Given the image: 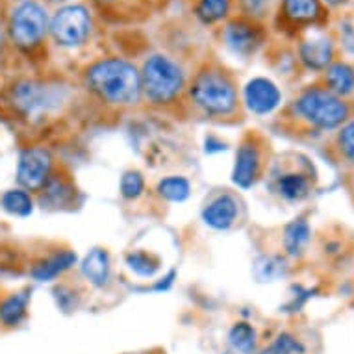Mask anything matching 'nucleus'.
Returning <instances> with one entry per match:
<instances>
[{"label": "nucleus", "instance_id": "nucleus-5", "mask_svg": "<svg viewBox=\"0 0 354 354\" xmlns=\"http://www.w3.org/2000/svg\"><path fill=\"white\" fill-rule=\"evenodd\" d=\"M141 75V91L152 104H169L180 97L186 87V73L178 62L165 54H152L145 59Z\"/></svg>", "mask_w": 354, "mask_h": 354}, {"label": "nucleus", "instance_id": "nucleus-28", "mask_svg": "<svg viewBox=\"0 0 354 354\" xmlns=\"http://www.w3.org/2000/svg\"><path fill=\"white\" fill-rule=\"evenodd\" d=\"M119 192H121L122 198L127 201H136L140 198L145 192V178L140 171H127V173L121 176V182H119Z\"/></svg>", "mask_w": 354, "mask_h": 354}, {"label": "nucleus", "instance_id": "nucleus-30", "mask_svg": "<svg viewBox=\"0 0 354 354\" xmlns=\"http://www.w3.org/2000/svg\"><path fill=\"white\" fill-rule=\"evenodd\" d=\"M284 273V261L279 258H263L256 263V274L263 282H273Z\"/></svg>", "mask_w": 354, "mask_h": 354}, {"label": "nucleus", "instance_id": "nucleus-7", "mask_svg": "<svg viewBox=\"0 0 354 354\" xmlns=\"http://www.w3.org/2000/svg\"><path fill=\"white\" fill-rule=\"evenodd\" d=\"M91 34V15L86 6L65 4L50 17V35L64 48L82 47Z\"/></svg>", "mask_w": 354, "mask_h": 354}, {"label": "nucleus", "instance_id": "nucleus-6", "mask_svg": "<svg viewBox=\"0 0 354 354\" xmlns=\"http://www.w3.org/2000/svg\"><path fill=\"white\" fill-rule=\"evenodd\" d=\"M8 102L17 115L34 121L59 110V106L65 102V91L64 87L47 82L24 78L10 87Z\"/></svg>", "mask_w": 354, "mask_h": 354}, {"label": "nucleus", "instance_id": "nucleus-22", "mask_svg": "<svg viewBox=\"0 0 354 354\" xmlns=\"http://www.w3.org/2000/svg\"><path fill=\"white\" fill-rule=\"evenodd\" d=\"M156 192L163 201L180 204L186 203L189 195H192V184L184 176L173 174V176H167V178H162V180L158 182Z\"/></svg>", "mask_w": 354, "mask_h": 354}, {"label": "nucleus", "instance_id": "nucleus-17", "mask_svg": "<svg viewBox=\"0 0 354 354\" xmlns=\"http://www.w3.org/2000/svg\"><path fill=\"white\" fill-rule=\"evenodd\" d=\"M282 13L293 24H312L323 17L321 0H282Z\"/></svg>", "mask_w": 354, "mask_h": 354}, {"label": "nucleus", "instance_id": "nucleus-31", "mask_svg": "<svg viewBox=\"0 0 354 354\" xmlns=\"http://www.w3.org/2000/svg\"><path fill=\"white\" fill-rule=\"evenodd\" d=\"M239 2H241L245 15H249V17H258L268 6V0H239Z\"/></svg>", "mask_w": 354, "mask_h": 354}, {"label": "nucleus", "instance_id": "nucleus-16", "mask_svg": "<svg viewBox=\"0 0 354 354\" xmlns=\"http://www.w3.org/2000/svg\"><path fill=\"white\" fill-rule=\"evenodd\" d=\"M76 263V254L73 250H64L58 254H53L41 260L34 269H32V279L37 282H50V280L58 279L59 274L69 271Z\"/></svg>", "mask_w": 354, "mask_h": 354}, {"label": "nucleus", "instance_id": "nucleus-25", "mask_svg": "<svg viewBox=\"0 0 354 354\" xmlns=\"http://www.w3.org/2000/svg\"><path fill=\"white\" fill-rule=\"evenodd\" d=\"M228 342L241 354H252L256 348V330L249 323H236L228 332Z\"/></svg>", "mask_w": 354, "mask_h": 354}, {"label": "nucleus", "instance_id": "nucleus-10", "mask_svg": "<svg viewBox=\"0 0 354 354\" xmlns=\"http://www.w3.org/2000/svg\"><path fill=\"white\" fill-rule=\"evenodd\" d=\"M243 99L247 110L252 111L254 115H268L280 106L282 93L273 80L258 76L245 86Z\"/></svg>", "mask_w": 354, "mask_h": 354}, {"label": "nucleus", "instance_id": "nucleus-1", "mask_svg": "<svg viewBox=\"0 0 354 354\" xmlns=\"http://www.w3.org/2000/svg\"><path fill=\"white\" fill-rule=\"evenodd\" d=\"M87 89L111 106H132L141 99V75L122 58H102L86 69Z\"/></svg>", "mask_w": 354, "mask_h": 354}, {"label": "nucleus", "instance_id": "nucleus-29", "mask_svg": "<svg viewBox=\"0 0 354 354\" xmlns=\"http://www.w3.org/2000/svg\"><path fill=\"white\" fill-rule=\"evenodd\" d=\"M336 151L347 163L354 165V121L345 122L336 136Z\"/></svg>", "mask_w": 354, "mask_h": 354}, {"label": "nucleus", "instance_id": "nucleus-3", "mask_svg": "<svg viewBox=\"0 0 354 354\" xmlns=\"http://www.w3.org/2000/svg\"><path fill=\"white\" fill-rule=\"evenodd\" d=\"M293 110L299 119L317 130L339 128L351 117L348 102L332 93L330 89L319 86L306 87L293 102Z\"/></svg>", "mask_w": 354, "mask_h": 354}, {"label": "nucleus", "instance_id": "nucleus-13", "mask_svg": "<svg viewBox=\"0 0 354 354\" xmlns=\"http://www.w3.org/2000/svg\"><path fill=\"white\" fill-rule=\"evenodd\" d=\"M299 58L310 71L328 69L334 62V43L325 35L302 41L299 47Z\"/></svg>", "mask_w": 354, "mask_h": 354}, {"label": "nucleus", "instance_id": "nucleus-18", "mask_svg": "<svg viewBox=\"0 0 354 354\" xmlns=\"http://www.w3.org/2000/svg\"><path fill=\"white\" fill-rule=\"evenodd\" d=\"M30 304V293L28 291H19L12 293L6 299L0 301V323L6 328H15L26 319Z\"/></svg>", "mask_w": 354, "mask_h": 354}, {"label": "nucleus", "instance_id": "nucleus-32", "mask_svg": "<svg viewBox=\"0 0 354 354\" xmlns=\"http://www.w3.org/2000/svg\"><path fill=\"white\" fill-rule=\"evenodd\" d=\"M343 45L348 53L354 54V26H347L343 30Z\"/></svg>", "mask_w": 354, "mask_h": 354}, {"label": "nucleus", "instance_id": "nucleus-36", "mask_svg": "<svg viewBox=\"0 0 354 354\" xmlns=\"http://www.w3.org/2000/svg\"><path fill=\"white\" fill-rule=\"evenodd\" d=\"M328 4H332V6H337V4H342V2H345V0H326Z\"/></svg>", "mask_w": 354, "mask_h": 354}, {"label": "nucleus", "instance_id": "nucleus-4", "mask_svg": "<svg viewBox=\"0 0 354 354\" xmlns=\"http://www.w3.org/2000/svg\"><path fill=\"white\" fill-rule=\"evenodd\" d=\"M50 34V17L47 8L37 0H19L12 8L6 24L8 41L13 47L32 53Z\"/></svg>", "mask_w": 354, "mask_h": 354}, {"label": "nucleus", "instance_id": "nucleus-26", "mask_svg": "<svg viewBox=\"0 0 354 354\" xmlns=\"http://www.w3.org/2000/svg\"><path fill=\"white\" fill-rule=\"evenodd\" d=\"M230 12V0H198L195 13L204 24L223 21Z\"/></svg>", "mask_w": 354, "mask_h": 354}, {"label": "nucleus", "instance_id": "nucleus-21", "mask_svg": "<svg viewBox=\"0 0 354 354\" xmlns=\"http://www.w3.org/2000/svg\"><path fill=\"white\" fill-rule=\"evenodd\" d=\"M0 206L10 215L28 217L34 212V198L30 192L23 187H15V189H8L0 195Z\"/></svg>", "mask_w": 354, "mask_h": 354}, {"label": "nucleus", "instance_id": "nucleus-27", "mask_svg": "<svg viewBox=\"0 0 354 354\" xmlns=\"http://www.w3.org/2000/svg\"><path fill=\"white\" fill-rule=\"evenodd\" d=\"M306 347L302 345L301 339L291 336L288 332H282L269 343L268 347L261 351V354H304Z\"/></svg>", "mask_w": 354, "mask_h": 354}, {"label": "nucleus", "instance_id": "nucleus-11", "mask_svg": "<svg viewBox=\"0 0 354 354\" xmlns=\"http://www.w3.org/2000/svg\"><path fill=\"white\" fill-rule=\"evenodd\" d=\"M261 173L260 149L252 140L243 141L236 152V163L232 169V182L241 189H249L258 182Z\"/></svg>", "mask_w": 354, "mask_h": 354}, {"label": "nucleus", "instance_id": "nucleus-24", "mask_svg": "<svg viewBox=\"0 0 354 354\" xmlns=\"http://www.w3.org/2000/svg\"><path fill=\"white\" fill-rule=\"evenodd\" d=\"M127 266L128 269L136 273L138 277L143 279H151L156 274L160 269V260L151 252H143V250H132L130 254H127Z\"/></svg>", "mask_w": 354, "mask_h": 354}, {"label": "nucleus", "instance_id": "nucleus-14", "mask_svg": "<svg viewBox=\"0 0 354 354\" xmlns=\"http://www.w3.org/2000/svg\"><path fill=\"white\" fill-rule=\"evenodd\" d=\"M274 187L280 198H284L286 203H301L312 192V182L310 176L302 171H288L279 174Z\"/></svg>", "mask_w": 354, "mask_h": 354}, {"label": "nucleus", "instance_id": "nucleus-20", "mask_svg": "<svg viewBox=\"0 0 354 354\" xmlns=\"http://www.w3.org/2000/svg\"><path fill=\"white\" fill-rule=\"evenodd\" d=\"M310 238H312V230H310L306 219L299 217V219L291 221L284 230L286 252L290 256H301L302 250L310 243Z\"/></svg>", "mask_w": 354, "mask_h": 354}, {"label": "nucleus", "instance_id": "nucleus-33", "mask_svg": "<svg viewBox=\"0 0 354 354\" xmlns=\"http://www.w3.org/2000/svg\"><path fill=\"white\" fill-rule=\"evenodd\" d=\"M173 279H174V271H171V273L165 277V279H162V282H158V284H154V291H165L169 290V286L173 284Z\"/></svg>", "mask_w": 354, "mask_h": 354}, {"label": "nucleus", "instance_id": "nucleus-9", "mask_svg": "<svg viewBox=\"0 0 354 354\" xmlns=\"http://www.w3.org/2000/svg\"><path fill=\"white\" fill-rule=\"evenodd\" d=\"M223 43L238 56H250L263 43V30L252 19H234L223 28Z\"/></svg>", "mask_w": 354, "mask_h": 354}, {"label": "nucleus", "instance_id": "nucleus-19", "mask_svg": "<svg viewBox=\"0 0 354 354\" xmlns=\"http://www.w3.org/2000/svg\"><path fill=\"white\" fill-rule=\"evenodd\" d=\"M326 89L337 97H347L354 91V69L347 64H332L326 69Z\"/></svg>", "mask_w": 354, "mask_h": 354}, {"label": "nucleus", "instance_id": "nucleus-35", "mask_svg": "<svg viewBox=\"0 0 354 354\" xmlns=\"http://www.w3.org/2000/svg\"><path fill=\"white\" fill-rule=\"evenodd\" d=\"M45 2H50V4H62V6H65V4H69L71 0H45Z\"/></svg>", "mask_w": 354, "mask_h": 354}, {"label": "nucleus", "instance_id": "nucleus-12", "mask_svg": "<svg viewBox=\"0 0 354 354\" xmlns=\"http://www.w3.org/2000/svg\"><path fill=\"white\" fill-rule=\"evenodd\" d=\"M236 219H238V203L228 193L217 195L203 209V221L214 230H228Z\"/></svg>", "mask_w": 354, "mask_h": 354}, {"label": "nucleus", "instance_id": "nucleus-34", "mask_svg": "<svg viewBox=\"0 0 354 354\" xmlns=\"http://www.w3.org/2000/svg\"><path fill=\"white\" fill-rule=\"evenodd\" d=\"M6 41H8L6 30L0 26V62H2V58H4V50H6Z\"/></svg>", "mask_w": 354, "mask_h": 354}, {"label": "nucleus", "instance_id": "nucleus-23", "mask_svg": "<svg viewBox=\"0 0 354 354\" xmlns=\"http://www.w3.org/2000/svg\"><path fill=\"white\" fill-rule=\"evenodd\" d=\"M73 197V189L67 186V182L58 178V176H50L48 182L41 189V204L43 208H62L65 204L71 203Z\"/></svg>", "mask_w": 354, "mask_h": 354}, {"label": "nucleus", "instance_id": "nucleus-15", "mask_svg": "<svg viewBox=\"0 0 354 354\" xmlns=\"http://www.w3.org/2000/svg\"><path fill=\"white\" fill-rule=\"evenodd\" d=\"M82 274L86 277L89 284H93L95 288H104L110 282V254L104 249H93L89 250L86 258L82 260L80 266Z\"/></svg>", "mask_w": 354, "mask_h": 354}, {"label": "nucleus", "instance_id": "nucleus-8", "mask_svg": "<svg viewBox=\"0 0 354 354\" xmlns=\"http://www.w3.org/2000/svg\"><path fill=\"white\" fill-rule=\"evenodd\" d=\"M53 152L45 147H26L17 160V182L26 192H41L53 176Z\"/></svg>", "mask_w": 354, "mask_h": 354}, {"label": "nucleus", "instance_id": "nucleus-2", "mask_svg": "<svg viewBox=\"0 0 354 354\" xmlns=\"http://www.w3.org/2000/svg\"><path fill=\"white\" fill-rule=\"evenodd\" d=\"M189 97L197 108L212 117H228L238 110V89L227 71L204 67L189 86Z\"/></svg>", "mask_w": 354, "mask_h": 354}]
</instances>
